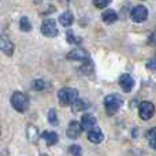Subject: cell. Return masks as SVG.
Listing matches in <instances>:
<instances>
[{
	"label": "cell",
	"instance_id": "d6986e66",
	"mask_svg": "<svg viewBox=\"0 0 156 156\" xmlns=\"http://www.w3.org/2000/svg\"><path fill=\"white\" fill-rule=\"evenodd\" d=\"M32 88L34 89V90H44V89L47 88V83H45V81H43V80H34L32 83Z\"/></svg>",
	"mask_w": 156,
	"mask_h": 156
},
{
	"label": "cell",
	"instance_id": "30bf717a",
	"mask_svg": "<svg viewBox=\"0 0 156 156\" xmlns=\"http://www.w3.org/2000/svg\"><path fill=\"white\" fill-rule=\"evenodd\" d=\"M88 140L93 144H100L103 140H104V134H103L101 129L97 126H94L93 129H90L88 132Z\"/></svg>",
	"mask_w": 156,
	"mask_h": 156
},
{
	"label": "cell",
	"instance_id": "7c38bea8",
	"mask_svg": "<svg viewBox=\"0 0 156 156\" xmlns=\"http://www.w3.org/2000/svg\"><path fill=\"white\" fill-rule=\"evenodd\" d=\"M96 122H97V119L94 118L93 115L85 114V115H82V118H81V127H82V130H90L96 126Z\"/></svg>",
	"mask_w": 156,
	"mask_h": 156
},
{
	"label": "cell",
	"instance_id": "52a82bcc",
	"mask_svg": "<svg viewBox=\"0 0 156 156\" xmlns=\"http://www.w3.org/2000/svg\"><path fill=\"white\" fill-rule=\"evenodd\" d=\"M69 60H77V62H85L89 59V54L83 48H74L67 54Z\"/></svg>",
	"mask_w": 156,
	"mask_h": 156
},
{
	"label": "cell",
	"instance_id": "5b68a950",
	"mask_svg": "<svg viewBox=\"0 0 156 156\" xmlns=\"http://www.w3.org/2000/svg\"><path fill=\"white\" fill-rule=\"evenodd\" d=\"M130 18L136 23L145 22L147 18H148V10H147V7H144V5H136V7H133L132 11H130Z\"/></svg>",
	"mask_w": 156,
	"mask_h": 156
},
{
	"label": "cell",
	"instance_id": "44dd1931",
	"mask_svg": "<svg viewBox=\"0 0 156 156\" xmlns=\"http://www.w3.org/2000/svg\"><path fill=\"white\" fill-rule=\"evenodd\" d=\"M82 73H85V74H90L92 73V70H93V65H92V62L90 60H85V63H83L82 66H81V69H80Z\"/></svg>",
	"mask_w": 156,
	"mask_h": 156
},
{
	"label": "cell",
	"instance_id": "2e32d148",
	"mask_svg": "<svg viewBox=\"0 0 156 156\" xmlns=\"http://www.w3.org/2000/svg\"><path fill=\"white\" fill-rule=\"evenodd\" d=\"M71 108H73L74 112H80V111H83V110H86V108H89V104L85 101V100L77 99L76 101L71 104Z\"/></svg>",
	"mask_w": 156,
	"mask_h": 156
},
{
	"label": "cell",
	"instance_id": "ba28073f",
	"mask_svg": "<svg viewBox=\"0 0 156 156\" xmlns=\"http://www.w3.org/2000/svg\"><path fill=\"white\" fill-rule=\"evenodd\" d=\"M82 133V127H81V123L77 121H73L69 123V127L66 130V136L71 140H76V138L80 137V134Z\"/></svg>",
	"mask_w": 156,
	"mask_h": 156
},
{
	"label": "cell",
	"instance_id": "9c48e42d",
	"mask_svg": "<svg viewBox=\"0 0 156 156\" xmlns=\"http://www.w3.org/2000/svg\"><path fill=\"white\" fill-rule=\"evenodd\" d=\"M119 85L126 93H129V92H132L133 86H134V80L130 74H122L121 78H119Z\"/></svg>",
	"mask_w": 156,
	"mask_h": 156
},
{
	"label": "cell",
	"instance_id": "484cf974",
	"mask_svg": "<svg viewBox=\"0 0 156 156\" xmlns=\"http://www.w3.org/2000/svg\"><path fill=\"white\" fill-rule=\"evenodd\" d=\"M147 69H148V70H156V58L149 59L148 62H147Z\"/></svg>",
	"mask_w": 156,
	"mask_h": 156
},
{
	"label": "cell",
	"instance_id": "603a6c76",
	"mask_svg": "<svg viewBox=\"0 0 156 156\" xmlns=\"http://www.w3.org/2000/svg\"><path fill=\"white\" fill-rule=\"evenodd\" d=\"M69 151L73 156H82V148L80 145H71L69 148Z\"/></svg>",
	"mask_w": 156,
	"mask_h": 156
},
{
	"label": "cell",
	"instance_id": "7a4b0ae2",
	"mask_svg": "<svg viewBox=\"0 0 156 156\" xmlns=\"http://www.w3.org/2000/svg\"><path fill=\"white\" fill-rule=\"evenodd\" d=\"M58 99L62 105H71L78 99V90L74 88H62L58 92Z\"/></svg>",
	"mask_w": 156,
	"mask_h": 156
},
{
	"label": "cell",
	"instance_id": "5bb4252c",
	"mask_svg": "<svg viewBox=\"0 0 156 156\" xmlns=\"http://www.w3.org/2000/svg\"><path fill=\"white\" fill-rule=\"evenodd\" d=\"M43 138L45 140V144L48 147L55 145V144L58 143V140H59V137H58V134L55 132H45V133H43Z\"/></svg>",
	"mask_w": 156,
	"mask_h": 156
},
{
	"label": "cell",
	"instance_id": "6da1fadb",
	"mask_svg": "<svg viewBox=\"0 0 156 156\" xmlns=\"http://www.w3.org/2000/svg\"><path fill=\"white\" fill-rule=\"evenodd\" d=\"M122 104H123V99L119 94H108L104 97V107L108 115H114L115 112H118Z\"/></svg>",
	"mask_w": 156,
	"mask_h": 156
},
{
	"label": "cell",
	"instance_id": "8992f818",
	"mask_svg": "<svg viewBox=\"0 0 156 156\" xmlns=\"http://www.w3.org/2000/svg\"><path fill=\"white\" fill-rule=\"evenodd\" d=\"M138 114H140V118L143 119V121H149V119L154 116V114H155V105L152 104L151 101L140 103Z\"/></svg>",
	"mask_w": 156,
	"mask_h": 156
},
{
	"label": "cell",
	"instance_id": "8fae6325",
	"mask_svg": "<svg viewBox=\"0 0 156 156\" xmlns=\"http://www.w3.org/2000/svg\"><path fill=\"white\" fill-rule=\"evenodd\" d=\"M0 51H3L5 55H8V56H11L14 52L12 41L8 37H5V36H0Z\"/></svg>",
	"mask_w": 156,
	"mask_h": 156
},
{
	"label": "cell",
	"instance_id": "ac0fdd59",
	"mask_svg": "<svg viewBox=\"0 0 156 156\" xmlns=\"http://www.w3.org/2000/svg\"><path fill=\"white\" fill-rule=\"evenodd\" d=\"M19 26H21L22 32H30V30H32V23H30V21L27 19V16H22L21 22H19Z\"/></svg>",
	"mask_w": 156,
	"mask_h": 156
},
{
	"label": "cell",
	"instance_id": "4316f807",
	"mask_svg": "<svg viewBox=\"0 0 156 156\" xmlns=\"http://www.w3.org/2000/svg\"><path fill=\"white\" fill-rule=\"evenodd\" d=\"M149 144H151V147H152V148H154L155 151H156V138H154V140L149 141Z\"/></svg>",
	"mask_w": 156,
	"mask_h": 156
},
{
	"label": "cell",
	"instance_id": "cb8c5ba5",
	"mask_svg": "<svg viewBox=\"0 0 156 156\" xmlns=\"http://www.w3.org/2000/svg\"><path fill=\"white\" fill-rule=\"evenodd\" d=\"M93 4L97 8H105L107 5L111 4V0H93Z\"/></svg>",
	"mask_w": 156,
	"mask_h": 156
},
{
	"label": "cell",
	"instance_id": "3957f363",
	"mask_svg": "<svg viewBox=\"0 0 156 156\" xmlns=\"http://www.w3.org/2000/svg\"><path fill=\"white\" fill-rule=\"evenodd\" d=\"M11 105L18 112H25L29 107V99L22 92H14L12 96H11Z\"/></svg>",
	"mask_w": 156,
	"mask_h": 156
},
{
	"label": "cell",
	"instance_id": "ffe728a7",
	"mask_svg": "<svg viewBox=\"0 0 156 156\" xmlns=\"http://www.w3.org/2000/svg\"><path fill=\"white\" fill-rule=\"evenodd\" d=\"M48 122L49 125H52V126H56L58 125V115H56V111L55 110H49L48 111Z\"/></svg>",
	"mask_w": 156,
	"mask_h": 156
},
{
	"label": "cell",
	"instance_id": "9a60e30c",
	"mask_svg": "<svg viewBox=\"0 0 156 156\" xmlns=\"http://www.w3.org/2000/svg\"><path fill=\"white\" fill-rule=\"evenodd\" d=\"M101 19L105 23H114V22L118 19V14L114 10H105L104 12L101 14Z\"/></svg>",
	"mask_w": 156,
	"mask_h": 156
},
{
	"label": "cell",
	"instance_id": "277c9868",
	"mask_svg": "<svg viewBox=\"0 0 156 156\" xmlns=\"http://www.w3.org/2000/svg\"><path fill=\"white\" fill-rule=\"evenodd\" d=\"M41 33H43L45 37H56L59 30H58L56 22L52 18H47L43 21L41 23Z\"/></svg>",
	"mask_w": 156,
	"mask_h": 156
},
{
	"label": "cell",
	"instance_id": "7402d4cb",
	"mask_svg": "<svg viewBox=\"0 0 156 156\" xmlns=\"http://www.w3.org/2000/svg\"><path fill=\"white\" fill-rule=\"evenodd\" d=\"M66 36H67V43H70V44H76V45H78V44L82 43V38L77 37V36H74L73 33H70V32H67Z\"/></svg>",
	"mask_w": 156,
	"mask_h": 156
},
{
	"label": "cell",
	"instance_id": "d4e9b609",
	"mask_svg": "<svg viewBox=\"0 0 156 156\" xmlns=\"http://www.w3.org/2000/svg\"><path fill=\"white\" fill-rule=\"evenodd\" d=\"M145 137H147V140H148V141L156 138V127H152L151 130H148V132H147V134H145Z\"/></svg>",
	"mask_w": 156,
	"mask_h": 156
},
{
	"label": "cell",
	"instance_id": "e0dca14e",
	"mask_svg": "<svg viewBox=\"0 0 156 156\" xmlns=\"http://www.w3.org/2000/svg\"><path fill=\"white\" fill-rule=\"evenodd\" d=\"M26 129H27V130H26L27 138H29L32 143H36V141L38 140V130L36 129V126H33V125H29Z\"/></svg>",
	"mask_w": 156,
	"mask_h": 156
},
{
	"label": "cell",
	"instance_id": "4fadbf2b",
	"mask_svg": "<svg viewBox=\"0 0 156 156\" xmlns=\"http://www.w3.org/2000/svg\"><path fill=\"white\" fill-rule=\"evenodd\" d=\"M59 22H60V25L65 27L71 26L74 22V15L70 12V11H66V12H63L62 15L59 16Z\"/></svg>",
	"mask_w": 156,
	"mask_h": 156
}]
</instances>
